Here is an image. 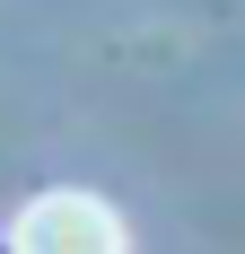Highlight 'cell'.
I'll use <instances>...</instances> for the list:
<instances>
[{"mask_svg":"<svg viewBox=\"0 0 245 254\" xmlns=\"http://www.w3.org/2000/svg\"><path fill=\"white\" fill-rule=\"evenodd\" d=\"M9 246L18 254H122L131 246V228L114 219V202H97V193H35V202L9 219Z\"/></svg>","mask_w":245,"mask_h":254,"instance_id":"6da1fadb","label":"cell"}]
</instances>
